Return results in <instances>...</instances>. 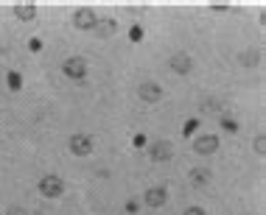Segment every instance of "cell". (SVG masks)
I'll return each mask as SVG.
<instances>
[{
	"instance_id": "cell-1",
	"label": "cell",
	"mask_w": 266,
	"mask_h": 215,
	"mask_svg": "<svg viewBox=\"0 0 266 215\" xmlns=\"http://www.w3.org/2000/svg\"><path fill=\"white\" fill-rule=\"evenodd\" d=\"M39 193H42L45 198H59L62 193H65V182H62L59 176L48 173V176H42V179H39Z\"/></svg>"
},
{
	"instance_id": "cell-2",
	"label": "cell",
	"mask_w": 266,
	"mask_h": 215,
	"mask_svg": "<svg viewBox=\"0 0 266 215\" xmlns=\"http://www.w3.org/2000/svg\"><path fill=\"white\" fill-rule=\"evenodd\" d=\"M62 73L68 78H76V81H81L87 73V64L84 59H78V56H70V59H65V64H62Z\"/></svg>"
},
{
	"instance_id": "cell-3",
	"label": "cell",
	"mask_w": 266,
	"mask_h": 215,
	"mask_svg": "<svg viewBox=\"0 0 266 215\" xmlns=\"http://www.w3.org/2000/svg\"><path fill=\"white\" fill-rule=\"evenodd\" d=\"M73 23H76V28H81V31H90V28H95L98 17H95L93 9H78L76 14H73Z\"/></svg>"
},
{
	"instance_id": "cell-4",
	"label": "cell",
	"mask_w": 266,
	"mask_h": 215,
	"mask_svg": "<svg viewBox=\"0 0 266 215\" xmlns=\"http://www.w3.org/2000/svg\"><path fill=\"white\" fill-rule=\"evenodd\" d=\"M165 198H168L165 187H152V190H146V196H143V201H146V207L157 210V207H163V204H165Z\"/></svg>"
},
{
	"instance_id": "cell-5",
	"label": "cell",
	"mask_w": 266,
	"mask_h": 215,
	"mask_svg": "<svg viewBox=\"0 0 266 215\" xmlns=\"http://www.w3.org/2000/svg\"><path fill=\"white\" fill-rule=\"evenodd\" d=\"M70 151H73V154H90V151H93V137L76 134V137L70 140Z\"/></svg>"
},
{
	"instance_id": "cell-6",
	"label": "cell",
	"mask_w": 266,
	"mask_h": 215,
	"mask_svg": "<svg viewBox=\"0 0 266 215\" xmlns=\"http://www.w3.org/2000/svg\"><path fill=\"white\" fill-rule=\"evenodd\" d=\"M219 148V137L216 134H205V137L196 140V154H213Z\"/></svg>"
},
{
	"instance_id": "cell-7",
	"label": "cell",
	"mask_w": 266,
	"mask_h": 215,
	"mask_svg": "<svg viewBox=\"0 0 266 215\" xmlns=\"http://www.w3.org/2000/svg\"><path fill=\"white\" fill-rule=\"evenodd\" d=\"M171 154H174L171 143H154V146H152V159H154V162H160V159H171Z\"/></svg>"
},
{
	"instance_id": "cell-8",
	"label": "cell",
	"mask_w": 266,
	"mask_h": 215,
	"mask_svg": "<svg viewBox=\"0 0 266 215\" xmlns=\"http://www.w3.org/2000/svg\"><path fill=\"white\" fill-rule=\"evenodd\" d=\"M160 95H163V90H160L157 84H140V98H143V101L154 103Z\"/></svg>"
},
{
	"instance_id": "cell-9",
	"label": "cell",
	"mask_w": 266,
	"mask_h": 215,
	"mask_svg": "<svg viewBox=\"0 0 266 215\" xmlns=\"http://www.w3.org/2000/svg\"><path fill=\"white\" fill-rule=\"evenodd\" d=\"M6 87H9L11 92H20V90H23V76H20L17 70H9V73H6Z\"/></svg>"
},
{
	"instance_id": "cell-10",
	"label": "cell",
	"mask_w": 266,
	"mask_h": 215,
	"mask_svg": "<svg viewBox=\"0 0 266 215\" xmlns=\"http://www.w3.org/2000/svg\"><path fill=\"white\" fill-rule=\"evenodd\" d=\"M14 11H17L20 20H34L37 17V6H34V3H17V9H14Z\"/></svg>"
},
{
	"instance_id": "cell-11",
	"label": "cell",
	"mask_w": 266,
	"mask_h": 215,
	"mask_svg": "<svg viewBox=\"0 0 266 215\" xmlns=\"http://www.w3.org/2000/svg\"><path fill=\"white\" fill-rule=\"evenodd\" d=\"M171 67L177 70L180 76H185V73H188V70H190V59H188V56H182V53H180V56H174V59H171Z\"/></svg>"
},
{
	"instance_id": "cell-12",
	"label": "cell",
	"mask_w": 266,
	"mask_h": 215,
	"mask_svg": "<svg viewBox=\"0 0 266 215\" xmlns=\"http://www.w3.org/2000/svg\"><path fill=\"white\" fill-rule=\"evenodd\" d=\"M207 179H210V171H207V168H196V171L190 173V182H193L196 187H202Z\"/></svg>"
},
{
	"instance_id": "cell-13",
	"label": "cell",
	"mask_w": 266,
	"mask_h": 215,
	"mask_svg": "<svg viewBox=\"0 0 266 215\" xmlns=\"http://www.w3.org/2000/svg\"><path fill=\"white\" fill-rule=\"evenodd\" d=\"M199 118H190L188 123H185V126H182V137H193V134H196V129H199Z\"/></svg>"
},
{
	"instance_id": "cell-14",
	"label": "cell",
	"mask_w": 266,
	"mask_h": 215,
	"mask_svg": "<svg viewBox=\"0 0 266 215\" xmlns=\"http://www.w3.org/2000/svg\"><path fill=\"white\" fill-rule=\"evenodd\" d=\"M222 129H224V131H230V134H235V131H238V123L232 121V118H227V115H224V118H222Z\"/></svg>"
},
{
	"instance_id": "cell-15",
	"label": "cell",
	"mask_w": 266,
	"mask_h": 215,
	"mask_svg": "<svg viewBox=\"0 0 266 215\" xmlns=\"http://www.w3.org/2000/svg\"><path fill=\"white\" fill-rule=\"evenodd\" d=\"M140 39H143V28L132 26V28H129V42H140Z\"/></svg>"
},
{
	"instance_id": "cell-16",
	"label": "cell",
	"mask_w": 266,
	"mask_h": 215,
	"mask_svg": "<svg viewBox=\"0 0 266 215\" xmlns=\"http://www.w3.org/2000/svg\"><path fill=\"white\" fill-rule=\"evenodd\" d=\"M132 146H135V148H146L149 137H146V134H135V137H132Z\"/></svg>"
},
{
	"instance_id": "cell-17",
	"label": "cell",
	"mask_w": 266,
	"mask_h": 215,
	"mask_svg": "<svg viewBox=\"0 0 266 215\" xmlns=\"http://www.w3.org/2000/svg\"><path fill=\"white\" fill-rule=\"evenodd\" d=\"M138 210H140V201H138V198H129V201H126V213L135 215Z\"/></svg>"
},
{
	"instance_id": "cell-18",
	"label": "cell",
	"mask_w": 266,
	"mask_h": 215,
	"mask_svg": "<svg viewBox=\"0 0 266 215\" xmlns=\"http://www.w3.org/2000/svg\"><path fill=\"white\" fill-rule=\"evenodd\" d=\"M28 48H31L34 53H39V51H42V39H39V36H34V39L28 42Z\"/></svg>"
},
{
	"instance_id": "cell-19",
	"label": "cell",
	"mask_w": 266,
	"mask_h": 215,
	"mask_svg": "<svg viewBox=\"0 0 266 215\" xmlns=\"http://www.w3.org/2000/svg\"><path fill=\"white\" fill-rule=\"evenodd\" d=\"M182 215H207V213L202 210V207H188V210H185Z\"/></svg>"
}]
</instances>
